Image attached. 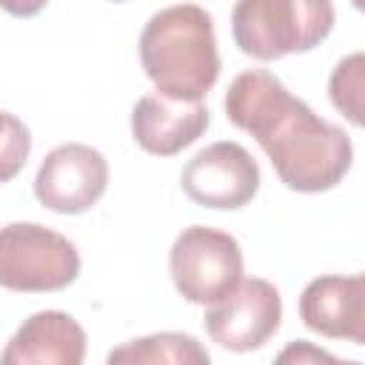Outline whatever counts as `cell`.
<instances>
[{
	"mask_svg": "<svg viewBox=\"0 0 365 365\" xmlns=\"http://www.w3.org/2000/svg\"><path fill=\"white\" fill-rule=\"evenodd\" d=\"M222 106L228 123L259 143L285 188L322 194L336 188L351 171V137L314 114V108L294 97L271 71L248 68L237 74Z\"/></svg>",
	"mask_w": 365,
	"mask_h": 365,
	"instance_id": "obj_1",
	"label": "cell"
},
{
	"mask_svg": "<svg viewBox=\"0 0 365 365\" xmlns=\"http://www.w3.org/2000/svg\"><path fill=\"white\" fill-rule=\"evenodd\" d=\"M140 66L157 91L202 100L220 80L214 20L202 6L177 3L148 17L140 31Z\"/></svg>",
	"mask_w": 365,
	"mask_h": 365,
	"instance_id": "obj_2",
	"label": "cell"
},
{
	"mask_svg": "<svg viewBox=\"0 0 365 365\" xmlns=\"http://www.w3.org/2000/svg\"><path fill=\"white\" fill-rule=\"evenodd\" d=\"M334 20V0H237L231 34L242 54L271 63L314 51L328 40Z\"/></svg>",
	"mask_w": 365,
	"mask_h": 365,
	"instance_id": "obj_3",
	"label": "cell"
},
{
	"mask_svg": "<svg viewBox=\"0 0 365 365\" xmlns=\"http://www.w3.org/2000/svg\"><path fill=\"white\" fill-rule=\"evenodd\" d=\"M80 277L77 245L40 222L0 228V288L17 294H51Z\"/></svg>",
	"mask_w": 365,
	"mask_h": 365,
	"instance_id": "obj_4",
	"label": "cell"
},
{
	"mask_svg": "<svg viewBox=\"0 0 365 365\" xmlns=\"http://www.w3.org/2000/svg\"><path fill=\"white\" fill-rule=\"evenodd\" d=\"M168 271L185 302L211 305L242 279V248L228 231L188 225L168 251Z\"/></svg>",
	"mask_w": 365,
	"mask_h": 365,
	"instance_id": "obj_5",
	"label": "cell"
},
{
	"mask_svg": "<svg viewBox=\"0 0 365 365\" xmlns=\"http://www.w3.org/2000/svg\"><path fill=\"white\" fill-rule=\"evenodd\" d=\"M205 334L225 351L248 354L262 348L282 325V297L262 277L240 279L202 317Z\"/></svg>",
	"mask_w": 365,
	"mask_h": 365,
	"instance_id": "obj_6",
	"label": "cell"
},
{
	"mask_svg": "<svg viewBox=\"0 0 365 365\" xmlns=\"http://www.w3.org/2000/svg\"><path fill=\"white\" fill-rule=\"evenodd\" d=\"M185 197L202 208L237 211L245 208L259 191L257 160L231 140H220L197 151L180 174Z\"/></svg>",
	"mask_w": 365,
	"mask_h": 365,
	"instance_id": "obj_7",
	"label": "cell"
},
{
	"mask_svg": "<svg viewBox=\"0 0 365 365\" xmlns=\"http://www.w3.org/2000/svg\"><path fill=\"white\" fill-rule=\"evenodd\" d=\"M108 188V160L86 143H63L51 148L37 174L34 197L54 214H86Z\"/></svg>",
	"mask_w": 365,
	"mask_h": 365,
	"instance_id": "obj_8",
	"label": "cell"
},
{
	"mask_svg": "<svg viewBox=\"0 0 365 365\" xmlns=\"http://www.w3.org/2000/svg\"><path fill=\"white\" fill-rule=\"evenodd\" d=\"M208 106L202 100H180L163 91L143 94L131 108V137L154 157H174L194 145L208 128Z\"/></svg>",
	"mask_w": 365,
	"mask_h": 365,
	"instance_id": "obj_9",
	"label": "cell"
},
{
	"mask_svg": "<svg viewBox=\"0 0 365 365\" xmlns=\"http://www.w3.org/2000/svg\"><path fill=\"white\" fill-rule=\"evenodd\" d=\"M299 319L308 331L365 345V279L362 274H325L299 294Z\"/></svg>",
	"mask_w": 365,
	"mask_h": 365,
	"instance_id": "obj_10",
	"label": "cell"
},
{
	"mask_svg": "<svg viewBox=\"0 0 365 365\" xmlns=\"http://www.w3.org/2000/svg\"><path fill=\"white\" fill-rule=\"evenodd\" d=\"M86 331L66 311H37L6 342L3 365H83Z\"/></svg>",
	"mask_w": 365,
	"mask_h": 365,
	"instance_id": "obj_11",
	"label": "cell"
},
{
	"mask_svg": "<svg viewBox=\"0 0 365 365\" xmlns=\"http://www.w3.org/2000/svg\"><path fill=\"white\" fill-rule=\"evenodd\" d=\"M211 354L191 334L160 331L140 339H128L108 351V365H208Z\"/></svg>",
	"mask_w": 365,
	"mask_h": 365,
	"instance_id": "obj_12",
	"label": "cell"
},
{
	"mask_svg": "<svg viewBox=\"0 0 365 365\" xmlns=\"http://www.w3.org/2000/svg\"><path fill=\"white\" fill-rule=\"evenodd\" d=\"M362 68H365V60L359 51H354L336 63L328 80V94L334 108L345 114V120L356 128L362 125Z\"/></svg>",
	"mask_w": 365,
	"mask_h": 365,
	"instance_id": "obj_13",
	"label": "cell"
},
{
	"mask_svg": "<svg viewBox=\"0 0 365 365\" xmlns=\"http://www.w3.org/2000/svg\"><path fill=\"white\" fill-rule=\"evenodd\" d=\"M31 154V134L26 123L0 108V185L11 182Z\"/></svg>",
	"mask_w": 365,
	"mask_h": 365,
	"instance_id": "obj_14",
	"label": "cell"
},
{
	"mask_svg": "<svg viewBox=\"0 0 365 365\" xmlns=\"http://www.w3.org/2000/svg\"><path fill=\"white\" fill-rule=\"evenodd\" d=\"M277 362H297V365H305V362H336V356L322 351V348H317V345H311V342H305V339H297L277 356Z\"/></svg>",
	"mask_w": 365,
	"mask_h": 365,
	"instance_id": "obj_15",
	"label": "cell"
},
{
	"mask_svg": "<svg viewBox=\"0 0 365 365\" xmlns=\"http://www.w3.org/2000/svg\"><path fill=\"white\" fill-rule=\"evenodd\" d=\"M48 6V0H0V9L11 17H34Z\"/></svg>",
	"mask_w": 365,
	"mask_h": 365,
	"instance_id": "obj_16",
	"label": "cell"
},
{
	"mask_svg": "<svg viewBox=\"0 0 365 365\" xmlns=\"http://www.w3.org/2000/svg\"><path fill=\"white\" fill-rule=\"evenodd\" d=\"M111 3H125V0H111Z\"/></svg>",
	"mask_w": 365,
	"mask_h": 365,
	"instance_id": "obj_17",
	"label": "cell"
}]
</instances>
